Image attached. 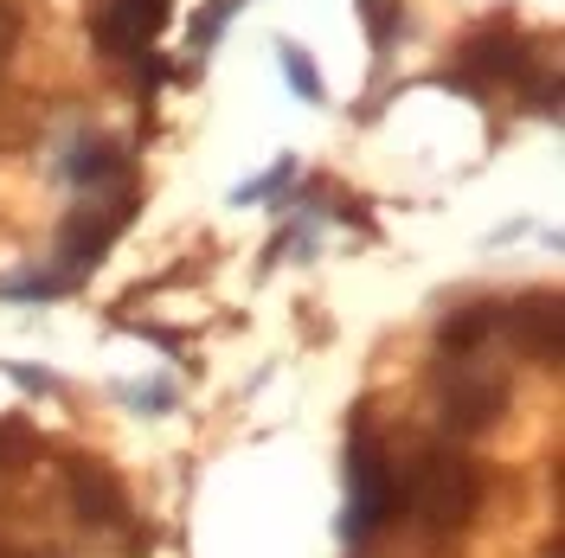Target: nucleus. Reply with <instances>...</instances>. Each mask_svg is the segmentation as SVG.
Returning a JSON list of instances; mask_svg holds the SVG:
<instances>
[{
  "mask_svg": "<svg viewBox=\"0 0 565 558\" xmlns=\"http://www.w3.org/2000/svg\"><path fill=\"white\" fill-rule=\"evenodd\" d=\"M122 168V148L116 141H84V148H71L65 154V180L71 186H97V180H109Z\"/></svg>",
  "mask_w": 565,
  "mask_h": 558,
  "instance_id": "obj_10",
  "label": "nucleus"
},
{
  "mask_svg": "<svg viewBox=\"0 0 565 558\" xmlns=\"http://www.w3.org/2000/svg\"><path fill=\"white\" fill-rule=\"evenodd\" d=\"M58 289H65V277H13V282H0V302H45Z\"/></svg>",
  "mask_w": 565,
  "mask_h": 558,
  "instance_id": "obj_14",
  "label": "nucleus"
},
{
  "mask_svg": "<svg viewBox=\"0 0 565 558\" xmlns=\"http://www.w3.org/2000/svg\"><path fill=\"white\" fill-rule=\"evenodd\" d=\"M405 501L418 507L424 533H437V539H450L462 526L476 521V507H482V475H476V462L457 450H424L412 462V489Z\"/></svg>",
  "mask_w": 565,
  "mask_h": 558,
  "instance_id": "obj_1",
  "label": "nucleus"
},
{
  "mask_svg": "<svg viewBox=\"0 0 565 558\" xmlns=\"http://www.w3.org/2000/svg\"><path fill=\"white\" fill-rule=\"evenodd\" d=\"M232 13H238V0H212V7H200V13H193V52H212V39L225 33V26H232Z\"/></svg>",
  "mask_w": 565,
  "mask_h": 558,
  "instance_id": "obj_12",
  "label": "nucleus"
},
{
  "mask_svg": "<svg viewBox=\"0 0 565 558\" xmlns=\"http://www.w3.org/2000/svg\"><path fill=\"white\" fill-rule=\"evenodd\" d=\"M469 65L476 77H501V84H514V77H527V39H494V33H469Z\"/></svg>",
  "mask_w": 565,
  "mask_h": 558,
  "instance_id": "obj_9",
  "label": "nucleus"
},
{
  "mask_svg": "<svg viewBox=\"0 0 565 558\" xmlns=\"http://www.w3.org/2000/svg\"><path fill=\"white\" fill-rule=\"evenodd\" d=\"M405 507V482L392 475V462L380 443L353 437V455H348V514H341V533L353 546L373 539L380 526H392V514Z\"/></svg>",
  "mask_w": 565,
  "mask_h": 558,
  "instance_id": "obj_3",
  "label": "nucleus"
},
{
  "mask_svg": "<svg viewBox=\"0 0 565 558\" xmlns=\"http://www.w3.org/2000/svg\"><path fill=\"white\" fill-rule=\"evenodd\" d=\"M65 489H71V501H77L84 521H97V526L129 521V494H122V482H116L109 469H97V462L65 455Z\"/></svg>",
  "mask_w": 565,
  "mask_h": 558,
  "instance_id": "obj_7",
  "label": "nucleus"
},
{
  "mask_svg": "<svg viewBox=\"0 0 565 558\" xmlns=\"http://www.w3.org/2000/svg\"><path fill=\"white\" fill-rule=\"evenodd\" d=\"M277 58H282V77L296 84V97H302V104H321V97H328V90H321V71L309 65V52H302V45H282Z\"/></svg>",
  "mask_w": 565,
  "mask_h": 558,
  "instance_id": "obj_11",
  "label": "nucleus"
},
{
  "mask_svg": "<svg viewBox=\"0 0 565 558\" xmlns=\"http://www.w3.org/2000/svg\"><path fill=\"white\" fill-rule=\"evenodd\" d=\"M494 334V302H476V309H457L444 328H437V360H469L482 353Z\"/></svg>",
  "mask_w": 565,
  "mask_h": 558,
  "instance_id": "obj_8",
  "label": "nucleus"
},
{
  "mask_svg": "<svg viewBox=\"0 0 565 558\" xmlns=\"http://www.w3.org/2000/svg\"><path fill=\"white\" fill-rule=\"evenodd\" d=\"M13 45H20V7H13V0H0V58H7Z\"/></svg>",
  "mask_w": 565,
  "mask_h": 558,
  "instance_id": "obj_16",
  "label": "nucleus"
},
{
  "mask_svg": "<svg viewBox=\"0 0 565 558\" xmlns=\"http://www.w3.org/2000/svg\"><path fill=\"white\" fill-rule=\"evenodd\" d=\"M168 26V0H109L97 20V45L109 58H148V39Z\"/></svg>",
  "mask_w": 565,
  "mask_h": 558,
  "instance_id": "obj_6",
  "label": "nucleus"
},
{
  "mask_svg": "<svg viewBox=\"0 0 565 558\" xmlns=\"http://www.w3.org/2000/svg\"><path fill=\"white\" fill-rule=\"evenodd\" d=\"M136 218V200H122V206H77L65 218V232H58V250H65V282H77L84 270H97V257L116 245V232Z\"/></svg>",
  "mask_w": 565,
  "mask_h": 558,
  "instance_id": "obj_5",
  "label": "nucleus"
},
{
  "mask_svg": "<svg viewBox=\"0 0 565 558\" xmlns=\"http://www.w3.org/2000/svg\"><path fill=\"white\" fill-rule=\"evenodd\" d=\"M366 7H373V0H366Z\"/></svg>",
  "mask_w": 565,
  "mask_h": 558,
  "instance_id": "obj_18",
  "label": "nucleus"
},
{
  "mask_svg": "<svg viewBox=\"0 0 565 558\" xmlns=\"http://www.w3.org/2000/svg\"><path fill=\"white\" fill-rule=\"evenodd\" d=\"M7 379H13V385H26V391H52V385H58L52 373H39V366H7Z\"/></svg>",
  "mask_w": 565,
  "mask_h": 558,
  "instance_id": "obj_17",
  "label": "nucleus"
},
{
  "mask_svg": "<svg viewBox=\"0 0 565 558\" xmlns=\"http://www.w3.org/2000/svg\"><path fill=\"white\" fill-rule=\"evenodd\" d=\"M437 411L450 430H489L501 423L508 411V373L489 366L482 353H469V360H437Z\"/></svg>",
  "mask_w": 565,
  "mask_h": 558,
  "instance_id": "obj_2",
  "label": "nucleus"
},
{
  "mask_svg": "<svg viewBox=\"0 0 565 558\" xmlns=\"http://www.w3.org/2000/svg\"><path fill=\"white\" fill-rule=\"evenodd\" d=\"M289 174H296V161H289V154H282V161H277V168H270V174L245 180V186H238V193H232V206H257V200H264V193H282V186H289Z\"/></svg>",
  "mask_w": 565,
  "mask_h": 558,
  "instance_id": "obj_13",
  "label": "nucleus"
},
{
  "mask_svg": "<svg viewBox=\"0 0 565 558\" xmlns=\"http://www.w3.org/2000/svg\"><path fill=\"white\" fill-rule=\"evenodd\" d=\"M129 398H136L141 411H174V385H136Z\"/></svg>",
  "mask_w": 565,
  "mask_h": 558,
  "instance_id": "obj_15",
  "label": "nucleus"
},
{
  "mask_svg": "<svg viewBox=\"0 0 565 558\" xmlns=\"http://www.w3.org/2000/svg\"><path fill=\"white\" fill-rule=\"evenodd\" d=\"M494 328L514 341V347L540 360V366H559V347H565V309L553 289H540V296H521V302H501L494 309Z\"/></svg>",
  "mask_w": 565,
  "mask_h": 558,
  "instance_id": "obj_4",
  "label": "nucleus"
}]
</instances>
